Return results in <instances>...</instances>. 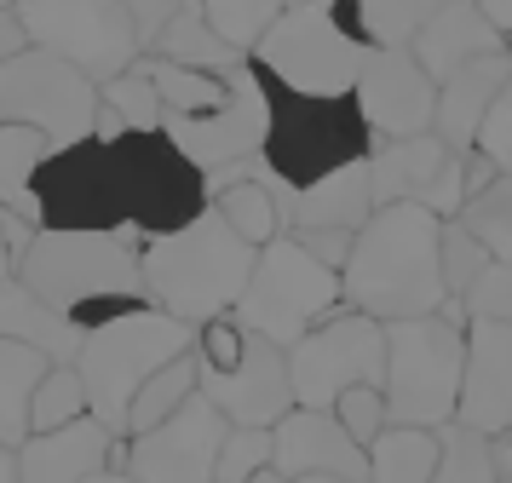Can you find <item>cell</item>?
Returning a JSON list of instances; mask_svg holds the SVG:
<instances>
[{
  "instance_id": "bcb514c9",
  "label": "cell",
  "mask_w": 512,
  "mask_h": 483,
  "mask_svg": "<svg viewBox=\"0 0 512 483\" xmlns=\"http://www.w3.org/2000/svg\"><path fill=\"white\" fill-rule=\"evenodd\" d=\"M294 236H300L317 259H323L328 271H346L351 248H357V236H351V230H294Z\"/></svg>"
},
{
  "instance_id": "4316f807",
  "label": "cell",
  "mask_w": 512,
  "mask_h": 483,
  "mask_svg": "<svg viewBox=\"0 0 512 483\" xmlns=\"http://www.w3.org/2000/svg\"><path fill=\"white\" fill-rule=\"evenodd\" d=\"M52 357H41L35 345L0 340V443L24 449L29 443V409H35V386L47 380Z\"/></svg>"
},
{
  "instance_id": "9c48e42d",
  "label": "cell",
  "mask_w": 512,
  "mask_h": 483,
  "mask_svg": "<svg viewBox=\"0 0 512 483\" xmlns=\"http://www.w3.org/2000/svg\"><path fill=\"white\" fill-rule=\"evenodd\" d=\"M116 161H121V184H127V207H133L139 236H173V230L196 225L213 207V179L167 138V127L121 133Z\"/></svg>"
},
{
  "instance_id": "c3c4849f",
  "label": "cell",
  "mask_w": 512,
  "mask_h": 483,
  "mask_svg": "<svg viewBox=\"0 0 512 483\" xmlns=\"http://www.w3.org/2000/svg\"><path fill=\"white\" fill-rule=\"evenodd\" d=\"M18 52H29V29L18 18V6H6L0 12V58H18Z\"/></svg>"
},
{
  "instance_id": "d6986e66",
  "label": "cell",
  "mask_w": 512,
  "mask_h": 483,
  "mask_svg": "<svg viewBox=\"0 0 512 483\" xmlns=\"http://www.w3.org/2000/svg\"><path fill=\"white\" fill-rule=\"evenodd\" d=\"M271 466L288 478H340L369 483V449L340 426L334 409H288L271 426Z\"/></svg>"
},
{
  "instance_id": "3957f363",
  "label": "cell",
  "mask_w": 512,
  "mask_h": 483,
  "mask_svg": "<svg viewBox=\"0 0 512 483\" xmlns=\"http://www.w3.org/2000/svg\"><path fill=\"white\" fill-rule=\"evenodd\" d=\"M196 334L202 328L179 322L162 305H139V311L93 328L81 340V357H75L81 380H87V397H93V414L116 437H127V414H133V397L144 391V380L162 374L173 357L196 351Z\"/></svg>"
},
{
  "instance_id": "603a6c76",
  "label": "cell",
  "mask_w": 512,
  "mask_h": 483,
  "mask_svg": "<svg viewBox=\"0 0 512 483\" xmlns=\"http://www.w3.org/2000/svg\"><path fill=\"white\" fill-rule=\"evenodd\" d=\"M415 52L420 64L438 75V87L455 75L461 64H472V58H489V52H512L507 35L495 29V23L478 12V0H443L438 12H432V23L415 35Z\"/></svg>"
},
{
  "instance_id": "cb8c5ba5",
  "label": "cell",
  "mask_w": 512,
  "mask_h": 483,
  "mask_svg": "<svg viewBox=\"0 0 512 483\" xmlns=\"http://www.w3.org/2000/svg\"><path fill=\"white\" fill-rule=\"evenodd\" d=\"M374 173H369V156L328 173V179L305 184L288 196V230H357L374 219Z\"/></svg>"
},
{
  "instance_id": "60d3db41",
  "label": "cell",
  "mask_w": 512,
  "mask_h": 483,
  "mask_svg": "<svg viewBox=\"0 0 512 483\" xmlns=\"http://www.w3.org/2000/svg\"><path fill=\"white\" fill-rule=\"evenodd\" d=\"M242 345H248V328L236 322V311L219 317V322H208V328L196 334V351H202V363H208L213 374H225V368L242 363Z\"/></svg>"
},
{
  "instance_id": "f1b7e54d",
  "label": "cell",
  "mask_w": 512,
  "mask_h": 483,
  "mask_svg": "<svg viewBox=\"0 0 512 483\" xmlns=\"http://www.w3.org/2000/svg\"><path fill=\"white\" fill-rule=\"evenodd\" d=\"M443 0H340V18L363 46H415Z\"/></svg>"
},
{
  "instance_id": "7c38bea8",
  "label": "cell",
  "mask_w": 512,
  "mask_h": 483,
  "mask_svg": "<svg viewBox=\"0 0 512 483\" xmlns=\"http://www.w3.org/2000/svg\"><path fill=\"white\" fill-rule=\"evenodd\" d=\"M288 374L300 409H334L351 386H386V322L351 305L334 311L288 351Z\"/></svg>"
},
{
  "instance_id": "8d00e7d4",
  "label": "cell",
  "mask_w": 512,
  "mask_h": 483,
  "mask_svg": "<svg viewBox=\"0 0 512 483\" xmlns=\"http://www.w3.org/2000/svg\"><path fill=\"white\" fill-rule=\"evenodd\" d=\"M104 104L127 121V133H133V127H139V133H156L167 121V104H162V92H156V81H150V69H144V58L104 87Z\"/></svg>"
},
{
  "instance_id": "db71d44e",
  "label": "cell",
  "mask_w": 512,
  "mask_h": 483,
  "mask_svg": "<svg viewBox=\"0 0 512 483\" xmlns=\"http://www.w3.org/2000/svg\"><path fill=\"white\" fill-rule=\"evenodd\" d=\"M12 276H18V265H12V253H6V242H0V288H6Z\"/></svg>"
},
{
  "instance_id": "7dc6e473",
  "label": "cell",
  "mask_w": 512,
  "mask_h": 483,
  "mask_svg": "<svg viewBox=\"0 0 512 483\" xmlns=\"http://www.w3.org/2000/svg\"><path fill=\"white\" fill-rule=\"evenodd\" d=\"M47 225H35V219H24V213H12V207H0V242H6V253H12V265H24V253L35 248V236H41Z\"/></svg>"
},
{
  "instance_id": "9f6ffc18",
  "label": "cell",
  "mask_w": 512,
  "mask_h": 483,
  "mask_svg": "<svg viewBox=\"0 0 512 483\" xmlns=\"http://www.w3.org/2000/svg\"><path fill=\"white\" fill-rule=\"evenodd\" d=\"M294 483H340V478H294Z\"/></svg>"
},
{
  "instance_id": "ffe728a7",
  "label": "cell",
  "mask_w": 512,
  "mask_h": 483,
  "mask_svg": "<svg viewBox=\"0 0 512 483\" xmlns=\"http://www.w3.org/2000/svg\"><path fill=\"white\" fill-rule=\"evenodd\" d=\"M466 426L489 437L512 432V328L507 322L472 317L466 328V386H461V414Z\"/></svg>"
},
{
  "instance_id": "4dcf8cb0",
  "label": "cell",
  "mask_w": 512,
  "mask_h": 483,
  "mask_svg": "<svg viewBox=\"0 0 512 483\" xmlns=\"http://www.w3.org/2000/svg\"><path fill=\"white\" fill-rule=\"evenodd\" d=\"M144 69L162 92L167 115H213L231 98V69L213 75V69H190V64H173V58H144Z\"/></svg>"
},
{
  "instance_id": "52a82bcc",
  "label": "cell",
  "mask_w": 512,
  "mask_h": 483,
  "mask_svg": "<svg viewBox=\"0 0 512 483\" xmlns=\"http://www.w3.org/2000/svg\"><path fill=\"white\" fill-rule=\"evenodd\" d=\"M340 305H346L340 271H328L294 230H282L277 242L259 248L254 282H248V294L236 305V322L254 328V334H265V340H277L282 351H294V345H300L317 322L334 317Z\"/></svg>"
},
{
  "instance_id": "9a60e30c",
  "label": "cell",
  "mask_w": 512,
  "mask_h": 483,
  "mask_svg": "<svg viewBox=\"0 0 512 483\" xmlns=\"http://www.w3.org/2000/svg\"><path fill=\"white\" fill-rule=\"evenodd\" d=\"M472 156V150H466ZM466 156L455 144H443L438 133L415 138H374L369 173H374V202H420L438 219H461L466 207Z\"/></svg>"
},
{
  "instance_id": "484cf974",
  "label": "cell",
  "mask_w": 512,
  "mask_h": 483,
  "mask_svg": "<svg viewBox=\"0 0 512 483\" xmlns=\"http://www.w3.org/2000/svg\"><path fill=\"white\" fill-rule=\"evenodd\" d=\"M58 150L41 127H24V121H0V207L24 213L41 225V196H35V179L47 156Z\"/></svg>"
},
{
  "instance_id": "e0dca14e",
  "label": "cell",
  "mask_w": 512,
  "mask_h": 483,
  "mask_svg": "<svg viewBox=\"0 0 512 483\" xmlns=\"http://www.w3.org/2000/svg\"><path fill=\"white\" fill-rule=\"evenodd\" d=\"M351 104L363 110L374 138H415L438 121V75L409 46H369Z\"/></svg>"
},
{
  "instance_id": "6da1fadb",
  "label": "cell",
  "mask_w": 512,
  "mask_h": 483,
  "mask_svg": "<svg viewBox=\"0 0 512 483\" xmlns=\"http://www.w3.org/2000/svg\"><path fill=\"white\" fill-rule=\"evenodd\" d=\"M346 305L380 322L432 317L443 311V219L420 202L374 207V219L357 230L346 271Z\"/></svg>"
},
{
  "instance_id": "d6a6232c",
  "label": "cell",
  "mask_w": 512,
  "mask_h": 483,
  "mask_svg": "<svg viewBox=\"0 0 512 483\" xmlns=\"http://www.w3.org/2000/svg\"><path fill=\"white\" fill-rule=\"evenodd\" d=\"M438 437H443V455H438L432 483H501V455H495L501 437L478 432V426H466V420L438 426Z\"/></svg>"
},
{
  "instance_id": "ab89813d",
  "label": "cell",
  "mask_w": 512,
  "mask_h": 483,
  "mask_svg": "<svg viewBox=\"0 0 512 483\" xmlns=\"http://www.w3.org/2000/svg\"><path fill=\"white\" fill-rule=\"evenodd\" d=\"M334 414H340V426H346L363 449H369L374 437L392 426V409H386V386H351L340 403H334Z\"/></svg>"
},
{
  "instance_id": "681fc988",
  "label": "cell",
  "mask_w": 512,
  "mask_h": 483,
  "mask_svg": "<svg viewBox=\"0 0 512 483\" xmlns=\"http://www.w3.org/2000/svg\"><path fill=\"white\" fill-rule=\"evenodd\" d=\"M478 12H484V18L507 35V46H512V0H478Z\"/></svg>"
},
{
  "instance_id": "680465c9",
  "label": "cell",
  "mask_w": 512,
  "mask_h": 483,
  "mask_svg": "<svg viewBox=\"0 0 512 483\" xmlns=\"http://www.w3.org/2000/svg\"><path fill=\"white\" fill-rule=\"evenodd\" d=\"M328 6H340V0H328Z\"/></svg>"
},
{
  "instance_id": "ee69618b",
  "label": "cell",
  "mask_w": 512,
  "mask_h": 483,
  "mask_svg": "<svg viewBox=\"0 0 512 483\" xmlns=\"http://www.w3.org/2000/svg\"><path fill=\"white\" fill-rule=\"evenodd\" d=\"M139 305H144L139 294H93L87 305H75L70 317H75V328H81V334H93V328H104V322L127 317V311H139Z\"/></svg>"
},
{
  "instance_id": "8992f818",
  "label": "cell",
  "mask_w": 512,
  "mask_h": 483,
  "mask_svg": "<svg viewBox=\"0 0 512 483\" xmlns=\"http://www.w3.org/2000/svg\"><path fill=\"white\" fill-rule=\"evenodd\" d=\"M363 58H369V46L351 35L340 6H328V0H294L265 29V41L248 52V64L265 81H282L305 98H351Z\"/></svg>"
},
{
  "instance_id": "74e56055",
  "label": "cell",
  "mask_w": 512,
  "mask_h": 483,
  "mask_svg": "<svg viewBox=\"0 0 512 483\" xmlns=\"http://www.w3.org/2000/svg\"><path fill=\"white\" fill-rule=\"evenodd\" d=\"M489 265H495V253H489L461 219H443V288H449V299L472 294V282H478Z\"/></svg>"
},
{
  "instance_id": "6f0895ef",
  "label": "cell",
  "mask_w": 512,
  "mask_h": 483,
  "mask_svg": "<svg viewBox=\"0 0 512 483\" xmlns=\"http://www.w3.org/2000/svg\"><path fill=\"white\" fill-rule=\"evenodd\" d=\"M6 6H18V0H0V12H6Z\"/></svg>"
},
{
  "instance_id": "5bb4252c",
  "label": "cell",
  "mask_w": 512,
  "mask_h": 483,
  "mask_svg": "<svg viewBox=\"0 0 512 483\" xmlns=\"http://www.w3.org/2000/svg\"><path fill=\"white\" fill-rule=\"evenodd\" d=\"M231 437V414L196 391L185 409L127 437V472L139 483H219V449Z\"/></svg>"
},
{
  "instance_id": "f5cc1de1",
  "label": "cell",
  "mask_w": 512,
  "mask_h": 483,
  "mask_svg": "<svg viewBox=\"0 0 512 483\" xmlns=\"http://www.w3.org/2000/svg\"><path fill=\"white\" fill-rule=\"evenodd\" d=\"M87 483H139L127 466H110V472H98V478H87Z\"/></svg>"
},
{
  "instance_id": "d4e9b609",
  "label": "cell",
  "mask_w": 512,
  "mask_h": 483,
  "mask_svg": "<svg viewBox=\"0 0 512 483\" xmlns=\"http://www.w3.org/2000/svg\"><path fill=\"white\" fill-rule=\"evenodd\" d=\"M0 340H18V345H35L41 357H52V363H75L81 357V328H75V317H64V311H52L47 299L35 294L29 282H6L0 288Z\"/></svg>"
},
{
  "instance_id": "d590c367",
  "label": "cell",
  "mask_w": 512,
  "mask_h": 483,
  "mask_svg": "<svg viewBox=\"0 0 512 483\" xmlns=\"http://www.w3.org/2000/svg\"><path fill=\"white\" fill-rule=\"evenodd\" d=\"M288 6H294V0H202V18L248 58V52L265 41V29H271Z\"/></svg>"
},
{
  "instance_id": "f907efd6",
  "label": "cell",
  "mask_w": 512,
  "mask_h": 483,
  "mask_svg": "<svg viewBox=\"0 0 512 483\" xmlns=\"http://www.w3.org/2000/svg\"><path fill=\"white\" fill-rule=\"evenodd\" d=\"M0 483H24V466H18V449L0 443Z\"/></svg>"
},
{
  "instance_id": "836d02e7",
  "label": "cell",
  "mask_w": 512,
  "mask_h": 483,
  "mask_svg": "<svg viewBox=\"0 0 512 483\" xmlns=\"http://www.w3.org/2000/svg\"><path fill=\"white\" fill-rule=\"evenodd\" d=\"M81 414H93V397H87V380H81V368L75 363H52L47 380L35 386V409H29V426L35 432H58V426H70ZM29 432V437H35Z\"/></svg>"
},
{
  "instance_id": "5b68a950",
  "label": "cell",
  "mask_w": 512,
  "mask_h": 483,
  "mask_svg": "<svg viewBox=\"0 0 512 483\" xmlns=\"http://www.w3.org/2000/svg\"><path fill=\"white\" fill-rule=\"evenodd\" d=\"M271 98V133H265V161L288 190L340 173L374 150V133L351 98H305V92L265 81Z\"/></svg>"
},
{
  "instance_id": "f546056e",
  "label": "cell",
  "mask_w": 512,
  "mask_h": 483,
  "mask_svg": "<svg viewBox=\"0 0 512 483\" xmlns=\"http://www.w3.org/2000/svg\"><path fill=\"white\" fill-rule=\"evenodd\" d=\"M196 391H202V351H185V357H173L162 374L144 380V391L133 397V414H127V437H139V432H150V426L173 420Z\"/></svg>"
},
{
  "instance_id": "8fae6325",
  "label": "cell",
  "mask_w": 512,
  "mask_h": 483,
  "mask_svg": "<svg viewBox=\"0 0 512 483\" xmlns=\"http://www.w3.org/2000/svg\"><path fill=\"white\" fill-rule=\"evenodd\" d=\"M18 18L29 29V46L70 58L98 87H110L144 58L139 23L121 0H18Z\"/></svg>"
},
{
  "instance_id": "277c9868",
  "label": "cell",
  "mask_w": 512,
  "mask_h": 483,
  "mask_svg": "<svg viewBox=\"0 0 512 483\" xmlns=\"http://www.w3.org/2000/svg\"><path fill=\"white\" fill-rule=\"evenodd\" d=\"M466 386V328L449 317L386 322V409L392 426H449Z\"/></svg>"
},
{
  "instance_id": "ba28073f",
  "label": "cell",
  "mask_w": 512,
  "mask_h": 483,
  "mask_svg": "<svg viewBox=\"0 0 512 483\" xmlns=\"http://www.w3.org/2000/svg\"><path fill=\"white\" fill-rule=\"evenodd\" d=\"M127 230H41L35 248L24 253V265H18V282H29L64 317L93 294L150 299L144 294V259L127 248Z\"/></svg>"
},
{
  "instance_id": "83f0119b",
  "label": "cell",
  "mask_w": 512,
  "mask_h": 483,
  "mask_svg": "<svg viewBox=\"0 0 512 483\" xmlns=\"http://www.w3.org/2000/svg\"><path fill=\"white\" fill-rule=\"evenodd\" d=\"M438 455V426H386L369 443V483H432Z\"/></svg>"
},
{
  "instance_id": "11a10c76",
  "label": "cell",
  "mask_w": 512,
  "mask_h": 483,
  "mask_svg": "<svg viewBox=\"0 0 512 483\" xmlns=\"http://www.w3.org/2000/svg\"><path fill=\"white\" fill-rule=\"evenodd\" d=\"M248 483H294V478H288V472H277V466H265V472H254Z\"/></svg>"
},
{
  "instance_id": "b9f144b4",
  "label": "cell",
  "mask_w": 512,
  "mask_h": 483,
  "mask_svg": "<svg viewBox=\"0 0 512 483\" xmlns=\"http://www.w3.org/2000/svg\"><path fill=\"white\" fill-rule=\"evenodd\" d=\"M466 311H472V317H489V322H507L512 328V265H489V271L472 282Z\"/></svg>"
},
{
  "instance_id": "2e32d148",
  "label": "cell",
  "mask_w": 512,
  "mask_h": 483,
  "mask_svg": "<svg viewBox=\"0 0 512 483\" xmlns=\"http://www.w3.org/2000/svg\"><path fill=\"white\" fill-rule=\"evenodd\" d=\"M167 138L185 150L202 173H225L236 161L265 156V133H271V98H265V75L254 64L231 69V98L213 115H167Z\"/></svg>"
},
{
  "instance_id": "4fadbf2b",
  "label": "cell",
  "mask_w": 512,
  "mask_h": 483,
  "mask_svg": "<svg viewBox=\"0 0 512 483\" xmlns=\"http://www.w3.org/2000/svg\"><path fill=\"white\" fill-rule=\"evenodd\" d=\"M41 225L47 230H127L133 207H127V184H121V161L110 138H81L52 150L41 179Z\"/></svg>"
},
{
  "instance_id": "ac0fdd59",
  "label": "cell",
  "mask_w": 512,
  "mask_h": 483,
  "mask_svg": "<svg viewBox=\"0 0 512 483\" xmlns=\"http://www.w3.org/2000/svg\"><path fill=\"white\" fill-rule=\"evenodd\" d=\"M202 391H208L219 409L231 414L236 426H277L294 403V374H288V351L277 340H265L248 328V345H242V363L213 374L202 363Z\"/></svg>"
},
{
  "instance_id": "7402d4cb",
  "label": "cell",
  "mask_w": 512,
  "mask_h": 483,
  "mask_svg": "<svg viewBox=\"0 0 512 483\" xmlns=\"http://www.w3.org/2000/svg\"><path fill=\"white\" fill-rule=\"evenodd\" d=\"M507 87H512V52H489V58L461 64L438 87V121H432V133L443 144H455L461 156L478 150V133H484L489 110H495V98Z\"/></svg>"
},
{
  "instance_id": "7a4b0ae2",
  "label": "cell",
  "mask_w": 512,
  "mask_h": 483,
  "mask_svg": "<svg viewBox=\"0 0 512 483\" xmlns=\"http://www.w3.org/2000/svg\"><path fill=\"white\" fill-rule=\"evenodd\" d=\"M144 294L150 305L173 311L190 328H208V322L231 317L248 282H254L259 248L242 242L225 213L208 207L196 225L173 230V236H144Z\"/></svg>"
},
{
  "instance_id": "30bf717a",
  "label": "cell",
  "mask_w": 512,
  "mask_h": 483,
  "mask_svg": "<svg viewBox=\"0 0 512 483\" xmlns=\"http://www.w3.org/2000/svg\"><path fill=\"white\" fill-rule=\"evenodd\" d=\"M98 104H104V87L58 52L29 46L18 58H0V121L41 127L58 150L98 138Z\"/></svg>"
},
{
  "instance_id": "816d5d0a",
  "label": "cell",
  "mask_w": 512,
  "mask_h": 483,
  "mask_svg": "<svg viewBox=\"0 0 512 483\" xmlns=\"http://www.w3.org/2000/svg\"><path fill=\"white\" fill-rule=\"evenodd\" d=\"M495 455H501V483H512V437L495 443Z\"/></svg>"
},
{
  "instance_id": "91938a15",
  "label": "cell",
  "mask_w": 512,
  "mask_h": 483,
  "mask_svg": "<svg viewBox=\"0 0 512 483\" xmlns=\"http://www.w3.org/2000/svg\"><path fill=\"white\" fill-rule=\"evenodd\" d=\"M507 437H512V432H507Z\"/></svg>"
},
{
  "instance_id": "1f68e13d",
  "label": "cell",
  "mask_w": 512,
  "mask_h": 483,
  "mask_svg": "<svg viewBox=\"0 0 512 483\" xmlns=\"http://www.w3.org/2000/svg\"><path fill=\"white\" fill-rule=\"evenodd\" d=\"M156 58H173V64H190V69H213V75H225V69L248 64L242 52H236L219 29H213L202 12H179V18L162 29V41L150 46Z\"/></svg>"
},
{
  "instance_id": "44dd1931",
  "label": "cell",
  "mask_w": 512,
  "mask_h": 483,
  "mask_svg": "<svg viewBox=\"0 0 512 483\" xmlns=\"http://www.w3.org/2000/svg\"><path fill=\"white\" fill-rule=\"evenodd\" d=\"M110 455H116V432L98 414H81L58 432H35L18 449V466H24V483H87L110 472Z\"/></svg>"
},
{
  "instance_id": "f6af8a7d",
  "label": "cell",
  "mask_w": 512,
  "mask_h": 483,
  "mask_svg": "<svg viewBox=\"0 0 512 483\" xmlns=\"http://www.w3.org/2000/svg\"><path fill=\"white\" fill-rule=\"evenodd\" d=\"M121 6H127V12H133V23H139L144 52H150V46L162 41V29H167L173 18H179V12H185L179 0H121Z\"/></svg>"
},
{
  "instance_id": "f35d334b",
  "label": "cell",
  "mask_w": 512,
  "mask_h": 483,
  "mask_svg": "<svg viewBox=\"0 0 512 483\" xmlns=\"http://www.w3.org/2000/svg\"><path fill=\"white\" fill-rule=\"evenodd\" d=\"M271 426H236L231 420V437H225V449H219V483H248L254 472L271 466Z\"/></svg>"
},
{
  "instance_id": "7bdbcfd3",
  "label": "cell",
  "mask_w": 512,
  "mask_h": 483,
  "mask_svg": "<svg viewBox=\"0 0 512 483\" xmlns=\"http://www.w3.org/2000/svg\"><path fill=\"white\" fill-rule=\"evenodd\" d=\"M478 150H484V156L512 179V87L501 92V98H495V110H489L484 133H478Z\"/></svg>"
},
{
  "instance_id": "e575fe53",
  "label": "cell",
  "mask_w": 512,
  "mask_h": 483,
  "mask_svg": "<svg viewBox=\"0 0 512 483\" xmlns=\"http://www.w3.org/2000/svg\"><path fill=\"white\" fill-rule=\"evenodd\" d=\"M461 225L472 230L489 253H495V265H512V179H507V173L489 184V190L466 196Z\"/></svg>"
}]
</instances>
